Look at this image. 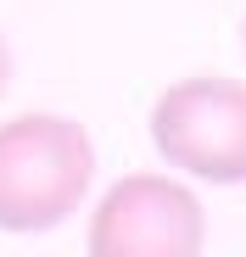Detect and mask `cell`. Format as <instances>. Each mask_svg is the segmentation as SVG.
Instances as JSON below:
<instances>
[{"label":"cell","instance_id":"4","mask_svg":"<svg viewBox=\"0 0 246 257\" xmlns=\"http://www.w3.org/2000/svg\"><path fill=\"white\" fill-rule=\"evenodd\" d=\"M6 84H12V45L0 39V95H6Z\"/></svg>","mask_w":246,"mask_h":257},{"label":"cell","instance_id":"3","mask_svg":"<svg viewBox=\"0 0 246 257\" xmlns=\"http://www.w3.org/2000/svg\"><path fill=\"white\" fill-rule=\"evenodd\" d=\"M90 257H201L207 207L168 174H123L90 212Z\"/></svg>","mask_w":246,"mask_h":257},{"label":"cell","instance_id":"2","mask_svg":"<svg viewBox=\"0 0 246 257\" xmlns=\"http://www.w3.org/2000/svg\"><path fill=\"white\" fill-rule=\"evenodd\" d=\"M151 140L207 185H246V78L196 73L168 84L151 106Z\"/></svg>","mask_w":246,"mask_h":257},{"label":"cell","instance_id":"1","mask_svg":"<svg viewBox=\"0 0 246 257\" xmlns=\"http://www.w3.org/2000/svg\"><path fill=\"white\" fill-rule=\"evenodd\" d=\"M95 179L84 123L56 112H17L0 123V229L45 235L73 218Z\"/></svg>","mask_w":246,"mask_h":257}]
</instances>
